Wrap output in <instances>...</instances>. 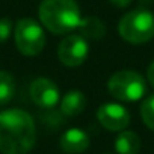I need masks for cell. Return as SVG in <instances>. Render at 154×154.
I'll use <instances>...</instances> for the list:
<instances>
[{
	"mask_svg": "<svg viewBox=\"0 0 154 154\" xmlns=\"http://www.w3.org/2000/svg\"><path fill=\"white\" fill-rule=\"evenodd\" d=\"M36 140L32 116L21 109L0 112V152L27 154Z\"/></svg>",
	"mask_w": 154,
	"mask_h": 154,
	"instance_id": "cell-1",
	"label": "cell"
},
{
	"mask_svg": "<svg viewBox=\"0 0 154 154\" xmlns=\"http://www.w3.org/2000/svg\"><path fill=\"white\" fill-rule=\"evenodd\" d=\"M38 14L41 24L56 35H69L82 20L75 0H42Z\"/></svg>",
	"mask_w": 154,
	"mask_h": 154,
	"instance_id": "cell-2",
	"label": "cell"
},
{
	"mask_svg": "<svg viewBox=\"0 0 154 154\" xmlns=\"http://www.w3.org/2000/svg\"><path fill=\"white\" fill-rule=\"evenodd\" d=\"M118 32L130 44L148 42L154 38V15L148 9L130 11L121 18Z\"/></svg>",
	"mask_w": 154,
	"mask_h": 154,
	"instance_id": "cell-3",
	"label": "cell"
},
{
	"mask_svg": "<svg viewBox=\"0 0 154 154\" xmlns=\"http://www.w3.org/2000/svg\"><path fill=\"white\" fill-rule=\"evenodd\" d=\"M107 89L112 97L119 101H137L143 97L146 91L145 79L133 69H122L115 72L109 82Z\"/></svg>",
	"mask_w": 154,
	"mask_h": 154,
	"instance_id": "cell-4",
	"label": "cell"
},
{
	"mask_svg": "<svg viewBox=\"0 0 154 154\" xmlns=\"http://www.w3.org/2000/svg\"><path fill=\"white\" fill-rule=\"evenodd\" d=\"M15 44L20 53L24 56H36L45 45V35L42 26L32 18H21L15 24L14 30Z\"/></svg>",
	"mask_w": 154,
	"mask_h": 154,
	"instance_id": "cell-5",
	"label": "cell"
},
{
	"mask_svg": "<svg viewBox=\"0 0 154 154\" xmlns=\"http://www.w3.org/2000/svg\"><path fill=\"white\" fill-rule=\"evenodd\" d=\"M89 53V45H88V39H85L82 35L79 33H71L68 36H65L59 47H57V57L59 60L71 68L80 66Z\"/></svg>",
	"mask_w": 154,
	"mask_h": 154,
	"instance_id": "cell-6",
	"label": "cell"
},
{
	"mask_svg": "<svg viewBox=\"0 0 154 154\" xmlns=\"http://www.w3.org/2000/svg\"><path fill=\"white\" fill-rule=\"evenodd\" d=\"M97 118L100 124L110 131H122L130 124L128 110L118 103L101 104L97 110Z\"/></svg>",
	"mask_w": 154,
	"mask_h": 154,
	"instance_id": "cell-7",
	"label": "cell"
},
{
	"mask_svg": "<svg viewBox=\"0 0 154 154\" xmlns=\"http://www.w3.org/2000/svg\"><path fill=\"white\" fill-rule=\"evenodd\" d=\"M30 97L33 103L42 109H53L60 100L59 88L54 82L45 79V77H39V79H35L32 82Z\"/></svg>",
	"mask_w": 154,
	"mask_h": 154,
	"instance_id": "cell-8",
	"label": "cell"
},
{
	"mask_svg": "<svg viewBox=\"0 0 154 154\" xmlns=\"http://www.w3.org/2000/svg\"><path fill=\"white\" fill-rule=\"evenodd\" d=\"M91 143V139L85 130L80 128H69L66 130L60 139H59V146L63 152L68 154H80L88 149Z\"/></svg>",
	"mask_w": 154,
	"mask_h": 154,
	"instance_id": "cell-9",
	"label": "cell"
},
{
	"mask_svg": "<svg viewBox=\"0 0 154 154\" xmlns=\"http://www.w3.org/2000/svg\"><path fill=\"white\" fill-rule=\"evenodd\" d=\"M86 107V97L80 91H69L60 100V112L65 116H77Z\"/></svg>",
	"mask_w": 154,
	"mask_h": 154,
	"instance_id": "cell-10",
	"label": "cell"
},
{
	"mask_svg": "<svg viewBox=\"0 0 154 154\" xmlns=\"http://www.w3.org/2000/svg\"><path fill=\"white\" fill-rule=\"evenodd\" d=\"M77 30L85 39H101L106 35V26L97 17H82Z\"/></svg>",
	"mask_w": 154,
	"mask_h": 154,
	"instance_id": "cell-11",
	"label": "cell"
},
{
	"mask_svg": "<svg viewBox=\"0 0 154 154\" xmlns=\"http://www.w3.org/2000/svg\"><path fill=\"white\" fill-rule=\"evenodd\" d=\"M140 149V139L134 131L122 130L115 139L116 154H137Z\"/></svg>",
	"mask_w": 154,
	"mask_h": 154,
	"instance_id": "cell-12",
	"label": "cell"
},
{
	"mask_svg": "<svg viewBox=\"0 0 154 154\" xmlns=\"http://www.w3.org/2000/svg\"><path fill=\"white\" fill-rule=\"evenodd\" d=\"M15 80L8 71H0V104H6L14 98Z\"/></svg>",
	"mask_w": 154,
	"mask_h": 154,
	"instance_id": "cell-13",
	"label": "cell"
},
{
	"mask_svg": "<svg viewBox=\"0 0 154 154\" xmlns=\"http://www.w3.org/2000/svg\"><path fill=\"white\" fill-rule=\"evenodd\" d=\"M140 116L145 125L154 131V95L146 97L140 106Z\"/></svg>",
	"mask_w": 154,
	"mask_h": 154,
	"instance_id": "cell-14",
	"label": "cell"
},
{
	"mask_svg": "<svg viewBox=\"0 0 154 154\" xmlns=\"http://www.w3.org/2000/svg\"><path fill=\"white\" fill-rule=\"evenodd\" d=\"M14 24L9 18H0V42H5L12 33Z\"/></svg>",
	"mask_w": 154,
	"mask_h": 154,
	"instance_id": "cell-15",
	"label": "cell"
},
{
	"mask_svg": "<svg viewBox=\"0 0 154 154\" xmlns=\"http://www.w3.org/2000/svg\"><path fill=\"white\" fill-rule=\"evenodd\" d=\"M146 79H148L149 85L154 88V60L149 63V66H148V69H146Z\"/></svg>",
	"mask_w": 154,
	"mask_h": 154,
	"instance_id": "cell-16",
	"label": "cell"
},
{
	"mask_svg": "<svg viewBox=\"0 0 154 154\" xmlns=\"http://www.w3.org/2000/svg\"><path fill=\"white\" fill-rule=\"evenodd\" d=\"M109 2L116 8H127L131 3V0H109Z\"/></svg>",
	"mask_w": 154,
	"mask_h": 154,
	"instance_id": "cell-17",
	"label": "cell"
}]
</instances>
